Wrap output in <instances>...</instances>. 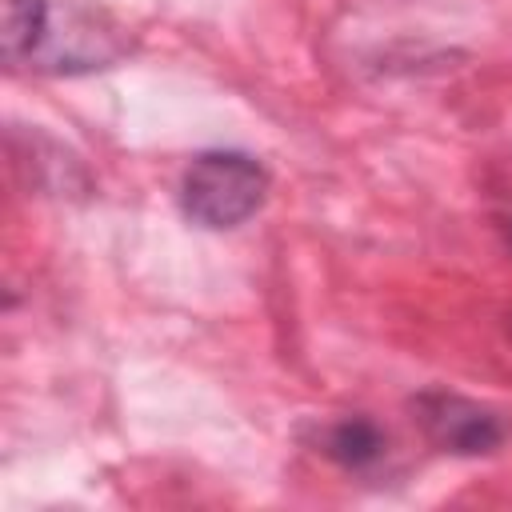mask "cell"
<instances>
[{"label": "cell", "instance_id": "cell-1", "mask_svg": "<svg viewBox=\"0 0 512 512\" xmlns=\"http://www.w3.org/2000/svg\"><path fill=\"white\" fill-rule=\"evenodd\" d=\"M268 196V172L256 156L236 148L200 152L180 180V208L192 224L224 232L256 216Z\"/></svg>", "mask_w": 512, "mask_h": 512}, {"label": "cell", "instance_id": "cell-2", "mask_svg": "<svg viewBox=\"0 0 512 512\" xmlns=\"http://www.w3.org/2000/svg\"><path fill=\"white\" fill-rule=\"evenodd\" d=\"M412 416L424 428V436L452 456H488L504 444L508 424L500 420V412L444 392V388H424L412 396Z\"/></svg>", "mask_w": 512, "mask_h": 512}, {"label": "cell", "instance_id": "cell-3", "mask_svg": "<svg viewBox=\"0 0 512 512\" xmlns=\"http://www.w3.org/2000/svg\"><path fill=\"white\" fill-rule=\"evenodd\" d=\"M316 452H324L344 472H372L388 456V436L372 416H340L320 428Z\"/></svg>", "mask_w": 512, "mask_h": 512}, {"label": "cell", "instance_id": "cell-4", "mask_svg": "<svg viewBox=\"0 0 512 512\" xmlns=\"http://www.w3.org/2000/svg\"><path fill=\"white\" fill-rule=\"evenodd\" d=\"M48 40V0H4V60H32Z\"/></svg>", "mask_w": 512, "mask_h": 512}, {"label": "cell", "instance_id": "cell-5", "mask_svg": "<svg viewBox=\"0 0 512 512\" xmlns=\"http://www.w3.org/2000/svg\"><path fill=\"white\" fill-rule=\"evenodd\" d=\"M508 244H512V228H508Z\"/></svg>", "mask_w": 512, "mask_h": 512}]
</instances>
